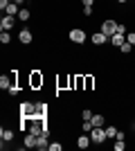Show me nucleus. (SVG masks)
I'll use <instances>...</instances> for the list:
<instances>
[{
    "label": "nucleus",
    "instance_id": "nucleus-1",
    "mask_svg": "<svg viewBox=\"0 0 135 151\" xmlns=\"http://www.w3.org/2000/svg\"><path fill=\"white\" fill-rule=\"evenodd\" d=\"M43 83H45V77L41 70H32L29 72V79H27V88L29 90H43Z\"/></svg>",
    "mask_w": 135,
    "mask_h": 151
},
{
    "label": "nucleus",
    "instance_id": "nucleus-2",
    "mask_svg": "<svg viewBox=\"0 0 135 151\" xmlns=\"http://www.w3.org/2000/svg\"><path fill=\"white\" fill-rule=\"evenodd\" d=\"M68 38H70V43H74V45H84L88 34H86V29H81V27H72V29L68 32Z\"/></svg>",
    "mask_w": 135,
    "mask_h": 151
},
{
    "label": "nucleus",
    "instance_id": "nucleus-3",
    "mask_svg": "<svg viewBox=\"0 0 135 151\" xmlns=\"http://www.w3.org/2000/svg\"><path fill=\"white\" fill-rule=\"evenodd\" d=\"M90 140H92V145H106V142H108L106 129H104V126H95V129L90 131Z\"/></svg>",
    "mask_w": 135,
    "mask_h": 151
},
{
    "label": "nucleus",
    "instance_id": "nucleus-4",
    "mask_svg": "<svg viewBox=\"0 0 135 151\" xmlns=\"http://www.w3.org/2000/svg\"><path fill=\"white\" fill-rule=\"evenodd\" d=\"M117 27H119V23H117L115 18H101V25H99V29L106 34V36H113L117 32Z\"/></svg>",
    "mask_w": 135,
    "mask_h": 151
},
{
    "label": "nucleus",
    "instance_id": "nucleus-5",
    "mask_svg": "<svg viewBox=\"0 0 135 151\" xmlns=\"http://www.w3.org/2000/svg\"><path fill=\"white\" fill-rule=\"evenodd\" d=\"M90 41H92V45H97V47H104V45L110 43V36H106L101 29H97V32L90 34Z\"/></svg>",
    "mask_w": 135,
    "mask_h": 151
},
{
    "label": "nucleus",
    "instance_id": "nucleus-6",
    "mask_svg": "<svg viewBox=\"0 0 135 151\" xmlns=\"http://www.w3.org/2000/svg\"><path fill=\"white\" fill-rule=\"evenodd\" d=\"M18 111H20V117H34L36 115V101H23Z\"/></svg>",
    "mask_w": 135,
    "mask_h": 151
},
{
    "label": "nucleus",
    "instance_id": "nucleus-7",
    "mask_svg": "<svg viewBox=\"0 0 135 151\" xmlns=\"http://www.w3.org/2000/svg\"><path fill=\"white\" fill-rule=\"evenodd\" d=\"M14 25H16V16H2L0 18V32H11L14 29Z\"/></svg>",
    "mask_w": 135,
    "mask_h": 151
},
{
    "label": "nucleus",
    "instance_id": "nucleus-8",
    "mask_svg": "<svg viewBox=\"0 0 135 151\" xmlns=\"http://www.w3.org/2000/svg\"><path fill=\"white\" fill-rule=\"evenodd\" d=\"M18 41H20V45H32V41H34V32H32V29H27V27H23V29L18 32Z\"/></svg>",
    "mask_w": 135,
    "mask_h": 151
},
{
    "label": "nucleus",
    "instance_id": "nucleus-9",
    "mask_svg": "<svg viewBox=\"0 0 135 151\" xmlns=\"http://www.w3.org/2000/svg\"><path fill=\"white\" fill-rule=\"evenodd\" d=\"M92 145V140H90V133H79L77 135V149H88V147Z\"/></svg>",
    "mask_w": 135,
    "mask_h": 151
},
{
    "label": "nucleus",
    "instance_id": "nucleus-10",
    "mask_svg": "<svg viewBox=\"0 0 135 151\" xmlns=\"http://www.w3.org/2000/svg\"><path fill=\"white\" fill-rule=\"evenodd\" d=\"M39 145V135H34V133H25V138H23V147L25 149H36Z\"/></svg>",
    "mask_w": 135,
    "mask_h": 151
},
{
    "label": "nucleus",
    "instance_id": "nucleus-11",
    "mask_svg": "<svg viewBox=\"0 0 135 151\" xmlns=\"http://www.w3.org/2000/svg\"><path fill=\"white\" fill-rule=\"evenodd\" d=\"M124 43H126V34H122V32H115V34L110 36V45H113V47H122Z\"/></svg>",
    "mask_w": 135,
    "mask_h": 151
},
{
    "label": "nucleus",
    "instance_id": "nucleus-12",
    "mask_svg": "<svg viewBox=\"0 0 135 151\" xmlns=\"http://www.w3.org/2000/svg\"><path fill=\"white\" fill-rule=\"evenodd\" d=\"M95 83H97L95 75H84V93H92V90H95Z\"/></svg>",
    "mask_w": 135,
    "mask_h": 151
},
{
    "label": "nucleus",
    "instance_id": "nucleus-13",
    "mask_svg": "<svg viewBox=\"0 0 135 151\" xmlns=\"http://www.w3.org/2000/svg\"><path fill=\"white\" fill-rule=\"evenodd\" d=\"M50 113V104L47 101H36V117H47Z\"/></svg>",
    "mask_w": 135,
    "mask_h": 151
},
{
    "label": "nucleus",
    "instance_id": "nucleus-14",
    "mask_svg": "<svg viewBox=\"0 0 135 151\" xmlns=\"http://www.w3.org/2000/svg\"><path fill=\"white\" fill-rule=\"evenodd\" d=\"M50 147V133H41L39 135V145H36V149L39 151H45Z\"/></svg>",
    "mask_w": 135,
    "mask_h": 151
},
{
    "label": "nucleus",
    "instance_id": "nucleus-15",
    "mask_svg": "<svg viewBox=\"0 0 135 151\" xmlns=\"http://www.w3.org/2000/svg\"><path fill=\"white\" fill-rule=\"evenodd\" d=\"M16 18H18L20 23L32 20V9H29V7H20V12H18V16H16Z\"/></svg>",
    "mask_w": 135,
    "mask_h": 151
},
{
    "label": "nucleus",
    "instance_id": "nucleus-16",
    "mask_svg": "<svg viewBox=\"0 0 135 151\" xmlns=\"http://www.w3.org/2000/svg\"><path fill=\"white\" fill-rule=\"evenodd\" d=\"M0 140H2V145H5V142H11V140H14V131L9 129V126L0 129Z\"/></svg>",
    "mask_w": 135,
    "mask_h": 151
},
{
    "label": "nucleus",
    "instance_id": "nucleus-17",
    "mask_svg": "<svg viewBox=\"0 0 135 151\" xmlns=\"http://www.w3.org/2000/svg\"><path fill=\"white\" fill-rule=\"evenodd\" d=\"M18 12H20V5L16 2V0H11V2L7 5V9H5L7 16H18Z\"/></svg>",
    "mask_w": 135,
    "mask_h": 151
},
{
    "label": "nucleus",
    "instance_id": "nucleus-18",
    "mask_svg": "<svg viewBox=\"0 0 135 151\" xmlns=\"http://www.w3.org/2000/svg\"><path fill=\"white\" fill-rule=\"evenodd\" d=\"M90 122H92V126H106V115H101V113H95Z\"/></svg>",
    "mask_w": 135,
    "mask_h": 151
},
{
    "label": "nucleus",
    "instance_id": "nucleus-19",
    "mask_svg": "<svg viewBox=\"0 0 135 151\" xmlns=\"http://www.w3.org/2000/svg\"><path fill=\"white\" fill-rule=\"evenodd\" d=\"M92 129H95V126H92L90 120H81V124H79V131H81V133H90Z\"/></svg>",
    "mask_w": 135,
    "mask_h": 151
},
{
    "label": "nucleus",
    "instance_id": "nucleus-20",
    "mask_svg": "<svg viewBox=\"0 0 135 151\" xmlns=\"http://www.w3.org/2000/svg\"><path fill=\"white\" fill-rule=\"evenodd\" d=\"M104 129H106V135H108V140L117 138V133H119V131H117V126H113V124H110V126H104Z\"/></svg>",
    "mask_w": 135,
    "mask_h": 151
},
{
    "label": "nucleus",
    "instance_id": "nucleus-21",
    "mask_svg": "<svg viewBox=\"0 0 135 151\" xmlns=\"http://www.w3.org/2000/svg\"><path fill=\"white\" fill-rule=\"evenodd\" d=\"M119 52H122V54H133V45H131L129 41H126V43H124L122 47H119Z\"/></svg>",
    "mask_w": 135,
    "mask_h": 151
},
{
    "label": "nucleus",
    "instance_id": "nucleus-22",
    "mask_svg": "<svg viewBox=\"0 0 135 151\" xmlns=\"http://www.w3.org/2000/svg\"><path fill=\"white\" fill-rule=\"evenodd\" d=\"M47 149H50V151H61V149H63V145H61L59 140H52V142H50V147H47Z\"/></svg>",
    "mask_w": 135,
    "mask_h": 151
},
{
    "label": "nucleus",
    "instance_id": "nucleus-23",
    "mask_svg": "<svg viewBox=\"0 0 135 151\" xmlns=\"http://www.w3.org/2000/svg\"><path fill=\"white\" fill-rule=\"evenodd\" d=\"M126 149V142L124 140H115V145H113V151H124Z\"/></svg>",
    "mask_w": 135,
    "mask_h": 151
},
{
    "label": "nucleus",
    "instance_id": "nucleus-24",
    "mask_svg": "<svg viewBox=\"0 0 135 151\" xmlns=\"http://www.w3.org/2000/svg\"><path fill=\"white\" fill-rule=\"evenodd\" d=\"M92 111H90V108H81V120H92Z\"/></svg>",
    "mask_w": 135,
    "mask_h": 151
},
{
    "label": "nucleus",
    "instance_id": "nucleus-25",
    "mask_svg": "<svg viewBox=\"0 0 135 151\" xmlns=\"http://www.w3.org/2000/svg\"><path fill=\"white\" fill-rule=\"evenodd\" d=\"M9 41H11V36H9V32H0V43H2V45H7Z\"/></svg>",
    "mask_w": 135,
    "mask_h": 151
},
{
    "label": "nucleus",
    "instance_id": "nucleus-26",
    "mask_svg": "<svg viewBox=\"0 0 135 151\" xmlns=\"http://www.w3.org/2000/svg\"><path fill=\"white\" fill-rule=\"evenodd\" d=\"M81 14H84L86 18H90V16L95 14V7H81Z\"/></svg>",
    "mask_w": 135,
    "mask_h": 151
},
{
    "label": "nucleus",
    "instance_id": "nucleus-27",
    "mask_svg": "<svg viewBox=\"0 0 135 151\" xmlns=\"http://www.w3.org/2000/svg\"><path fill=\"white\" fill-rule=\"evenodd\" d=\"M126 41H129L131 45H135V32H126Z\"/></svg>",
    "mask_w": 135,
    "mask_h": 151
},
{
    "label": "nucleus",
    "instance_id": "nucleus-28",
    "mask_svg": "<svg viewBox=\"0 0 135 151\" xmlns=\"http://www.w3.org/2000/svg\"><path fill=\"white\" fill-rule=\"evenodd\" d=\"M81 7H95V0H79Z\"/></svg>",
    "mask_w": 135,
    "mask_h": 151
},
{
    "label": "nucleus",
    "instance_id": "nucleus-29",
    "mask_svg": "<svg viewBox=\"0 0 135 151\" xmlns=\"http://www.w3.org/2000/svg\"><path fill=\"white\" fill-rule=\"evenodd\" d=\"M117 5H126V2H129V0H115Z\"/></svg>",
    "mask_w": 135,
    "mask_h": 151
},
{
    "label": "nucleus",
    "instance_id": "nucleus-30",
    "mask_svg": "<svg viewBox=\"0 0 135 151\" xmlns=\"http://www.w3.org/2000/svg\"><path fill=\"white\" fill-rule=\"evenodd\" d=\"M133 54H135V45H133Z\"/></svg>",
    "mask_w": 135,
    "mask_h": 151
}]
</instances>
